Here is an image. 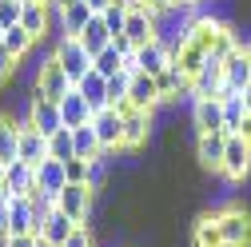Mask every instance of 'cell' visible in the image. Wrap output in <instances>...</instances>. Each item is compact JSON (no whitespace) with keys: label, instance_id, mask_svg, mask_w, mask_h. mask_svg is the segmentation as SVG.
<instances>
[{"label":"cell","instance_id":"44dd1931","mask_svg":"<svg viewBox=\"0 0 251 247\" xmlns=\"http://www.w3.org/2000/svg\"><path fill=\"white\" fill-rule=\"evenodd\" d=\"M92 116L96 112H92V104L80 96V88H72L68 96L60 100V120H64V128H80V124H88Z\"/></svg>","mask_w":251,"mask_h":247},{"label":"cell","instance_id":"2e32d148","mask_svg":"<svg viewBox=\"0 0 251 247\" xmlns=\"http://www.w3.org/2000/svg\"><path fill=\"white\" fill-rule=\"evenodd\" d=\"M224 151H227V132H200L196 136V160L211 172L224 168Z\"/></svg>","mask_w":251,"mask_h":247},{"label":"cell","instance_id":"83f0119b","mask_svg":"<svg viewBox=\"0 0 251 247\" xmlns=\"http://www.w3.org/2000/svg\"><path fill=\"white\" fill-rule=\"evenodd\" d=\"M72 227H76V223L68 220V215L60 211V207H52V211H48V220H44V227H40V235H44L48 243H56V247H60V243L72 235Z\"/></svg>","mask_w":251,"mask_h":247},{"label":"cell","instance_id":"8fae6325","mask_svg":"<svg viewBox=\"0 0 251 247\" xmlns=\"http://www.w3.org/2000/svg\"><path fill=\"white\" fill-rule=\"evenodd\" d=\"M251 84V64H247V52H243V44L224 60V88H219V100L224 96H231V92H243Z\"/></svg>","mask_w":251,"mask_h":247},{"label":"cell","instance_id":"277c9868","mask_svg":"<svg viewBox=\"0 0 251 247\" xmlns=\"http://www.w3.org/2000/svg\"><path fill=\"white\" fill-rule=\"evenodd\" d=\"M56 207L64 211L72 223H88V220H92V207H96V192H92L88 183H68V188L60 192Z\"/></svg>","mask_w":251,"mask_h":247},{"label":"cell","instance_id":"4316f807","mask_svg":"<svg viewBox=\"0 0 251 247\" xmlns=\"http://www.w3.org/2000/svg\"><path fill=\"white\" fill-rule=\"evenodd\" d=\"M48 4H44V0H24V12H20V24L28 28V32H32L36 40L48 32Z\"/></svg>","mask_w":251,"mask_h":247},{"label":"cell","instance_id":"1f68e13d","mask_svg":"<svg viewBox=\"0 0 251 247\" xmlns=\"http://www.w3.org/2000/svg\"><path fill=\"white\" fill-rule=\"evenodd\" d=\"M243 116H247L243 92H231V96H224V132H227V136H235V132H239Z\"/></svg>","mask_w":251,"mask_h":247},{"label":"cell","instance_id":"ffe728a7","mask_svg":"<svg viewBox=\"0 0 251 247\" xmlns=\"http://www.w3.org/2000/svg\"><path fill=\"white\" fill-rule=\"evenodd\" d=\"M52 156V148H48V136H40L36 128H32V124H20V160L24 164H44Z\"/></svg>","mask_w":251,"mask_h":247},{"label":"cell","instance_id":"d6986e66","mask_svg":"<svg viewBox=\"0 0 251 247\" xmlns=\"http://www.w3.org/2000/svg\"><path fill=\"white\" fill-rule=\"evenodd\" d=\"M155 84H160L164 104H168V100H179V96H192V76H187V72L176 64V60H172V64H168L160 76H155Z\"/></svg>","mask_w":251,"mask_h":247},{"label":"cell","instance_id":"e575fe53","mask_svg":"<svg viewBox=\"0 0 251 247\" xmlns=\"http://www.w3.org/2000/svg\"><path fill=\"white\" fill-rule=\"evenodd\" d=\"M128 8L132 4H124V0H116V4H108L100 16H104V24H108V32H112V40L116 36H124V24H128Z\"/></svg>","mask_w":251,"mask_h":247},{"label":"cell","instance_id":"f6af8a7d","mask_svg":"<svg viewBox=\"0 0 251 247\" xmlns=\"http://www.w3.org/2000/svg\"><path fill=\"white\" fill-rule=\"evenodd\" d=\"M243 104H247V116H251V84L243 88Z\"/></svg>","mask_w":251,"mask_h":247},{"label":"cell","instance_id":"d4e9b609","mask_svg":"<svg viewBox=\"0 0 251 247\" xmlns=\"http://www.w3.org/2000/svg\"><path fill=\"white\" fill-rule=\"evenodd\" d=\"M192 247H224V235H219V215H200L192 223Z\"/></svg>","mask_w":251,"mask_h":247},{"label":"cell","instance_id":"7a4b0ae2","mask_svg":"<svg viewBox=\"0 0 251 247\" xmlns=\"http://www.w3.org/2000/svg\"><path fill=\"white\" fill-rule=\"evenodd\" d=\"M72 88H76L72 76L60 68V60H56V56H48L44 64H40V76H36V92H32V96H44V100H56V104H60Z\"/></svg>","mask_w":251,"mask_h":247},{"label":"cell","instance_id":"9a60e30c","mask_svg":"<svg viewBox=\"0 0 251 247\" xmlns=\"http://www.w3.org/2000/svg\"><path fill=\"white\" fill-rule=\"evenodd\" d=\"M128 104H132V108H144V112H155V108L164 104L155 76H148V72H136V76H132V84H128Z\"/></svg>","mask_w":251,"mask_h":247},{"label":"cell","instance_id":"681fc988","mask_svg":"<svg viewBox=\"0 0 251 247\" xmlns=\"http://www.w3.org/2000/svg\"><path fill=\"white\" fill-rule=\"evenodd\" d=\"M44 4H48V0H44Z\"/></svg>","mask_w":251,"mask_h":247},{"label":"cell","instance_id":"3957f363","mask_svg":"<svg viewBox=\"0 0 251 247\" xmlns=\"http://www.w3.org/2000/svg\"><path fill=\"white\" fill-rule=\"evenodd\" d=\"M92 128H96V140H100V151H124V112L120 108H100L92 116Z\"/></svg>","mask_w":251,"mask_h":247},{"label":"cell","instance_id":"9c48e42d","mask_svg":"<svg viewBox=\"0 0 251 247\" xmlns=\"http://www.w3.org/2000/svg\"><path fill=\"white\" fill-rule=\"evenodd\" d=\"M8 235H40L32 196H12L8 199Z\"/></svg>","mask_w":251,"mask_h":247},{"label":"cell","instance_id":"60d3db41","mask_svg":"<svg viewBox=\"0 0 251 247\" xmlns=\"http://www.w3.org/2000/svg\"><path fill=\"white\" fill-rule=\"evenodd\" d=\"M32 243H36V235H8L0 247H32Z\"/></svg>","mask_w":251,"mask_h":247},{"label":"cell","instance_id":"484cf974","mask_svg":"<svg viewBox=\"0 0 251 247\" xmlns=\"http://www.w3.org/2000/svg\"><path fill=\"white\" fill-rule=\"evenodd\" d=\"M56 16H60V32H64V36H80V32H84V24H88L92 16H96V12H92V8L84 4V0H76V4L60 8Z\"/></svg>","mask_w":251,"mask_h":247},{"label":"cell","instance_id":"ee69618b","mask_svg":"<svg viewBox=\"0 0 251 247\" xmlns=\"http://www.w3.org/2000/svg\"><path fill=\"white\" fill-rule=\"evenodd\" d=\"M68 4H76V0H48V8H56V12H60V8H68Z\"/></svg>","mask_w":251,"mask_h":247},{"label":"cell","instance_id":"4dcf8cb0","mask_svg":"<svg viewBox=\"0 0 251 247\" xmlns=\"http://www.w3.org/2000/svg\"><path fill=\"white\" fill-rule=\"evenodd\" d=\"M72 148L80 160H96L100 156V140H96V128H92V120L80 124V128H72Z\"/></svg>","mask_w":251,"mask_h":247},{"label":"cell","instance_id":"7bdbcfd3","mask_svg":"<svg viewBox=\"0 0 251 247\" xmlns=\"http://www.w3.org/2000/svg\"><path fill=\"white\" fill-rule=\"evenodd\" d=\"M84 4H88V8H92V12H104V8H108V4H116V0H84Z\"/></svg>","mask_w":251,"mask_h":247},{"label":"cell","instance_id":"8992f818","mask_svg":"<svg viewBox=\"0 0 251 247\" xmlns=\"http://www.w3.org/2000/svg\"><path fill=\"white\" fill-rule=\"evenodd\" d=\"M124 36H128L136 48H140V44H148V40H155V36H160V16H155V12L144 4V0H140V4H132V8H128Z\"/></svg>","mask_w":251,"mask_h":247},{"label":"cell","instance_id":"4fadbf2b","mask_svg":"<svg viewBox=\"0 0 251 247\" xmlns=\"http://www.w3.org/2000/svg\"><path fill=\"white\" fill-rule=\"evenodd\" d=\"M172 60H176V56H172L168 40H160V36L136 48V68H140V72H148V76H160V72L172 64Z\"/></svg>","mask_w":251,"mask_h":247},{"label":"cell","instance_id":"d590c367","mask_svg":"<svg viewBox=\"0 0 251 247\" xmlns=\"http://www.w3.org/2000/svg\"><path fill=\"white\" fill-rule=\"evenodd\" d=\"M48 148H52V160H72V156H76V148H72V128H60V132L48 140Z\"/></svg>","mask_w":251,"mask_h":247},{"label":"cell","instance_id":"d6a6232c","mask_svg":"<svg viewBox=\"0 0 251 247\" xmlns=\"http://www.w3.org/2000/svg\"><path fill=\"white\" fill-rule=\"evenodd\" d=\"M92 68H96L100 76H116V72H124V52L116 48V44H108L104 52H96V56H92Z\"/></svg>","mask_w":251,"mask_h":247},{"label":"cell","instance_id":"6da1fadb","mask_svg":"<svg viewBox=\"0 0 251 247\" xmlns=\"http://www.w3.org/2000/svg\"><path fill=\"white\" fill-rule=\"evenodd\" d=\"M52 56L60 60V68H64V72L72 76V84H80V80L92 72V52H88V48H84L76 36H60Z\"/></svg>","mask_w":251,"mask_h":247},{"label":"cell","instance_id":"cb8c5ba5","mask_svg":"<svg viewBox=\"0 0 251 247\" xmlns=\"http://www.w3.org/2000/svg\"><path fill=\"white\" fill-rule=\"evenodd\" d=\"M76 40H80V44H84V48H88L92 56H96V52H104V48L112 44V32H108V24H104V16L96 12V16H92V20L84 24V32H80Z\"/></svg>","mask_w":251,"mask_h":247},{"label":"cell","instance_id":"ab89813d","mask_svg":"<svg viewBox=\"0 0 251 247\" xmlns=\"http://www.w3.org/2000/svg\"><path fill=\"white\" fill-rule=\"evenodd\" d=\"M16 64H20V60H16V56H8L4 48H0V84H8V80H12Z\"/></svg>","mask_w":251,"mask_h":247},{"label":"cell","instance_id":"f546056e","mask_svg":"<svg viewBox=\"0 0 251 247\" xmlns=\"http://www.w3.org/2000/svg\"><path fill=\"white\" fill-rule=\"evenodd\" d=\"M207 56H211L207 48H200L196 40H187V44H179V48H176V64H179L187 76H196V72L207 64Z\"/></svg>","mask_w":251,"mask_h":247},{"label":"cell","instance_id":"bcb514c9","mask_svg":"<svg viewBox=\"0 0 251 247\" xmlns=\"http://www.w3.org/2000/svg\"><path fill=\"white\" fill-rule=\"evenodd\" d=\"M32 247H56V243H48L44 235H36V243H32Z\"/></svg>","mask_w":251,"mask_h":247},{"label":"cell","instance_id":"c3c4849f","mask_svg":"<svg viewBox=\"0 0 251 247\" xmlns=\"http://www.w3.org/2000/svg\"><path fill=\"white\" fill-rule=\"evenodd\" d=\"M0 48H4V24H0Z\"/></svg>","mask_w":251,"mask_h":247},{"label":"cell","instance_id":"ba28073f","mask_svg":"<svg viewBox=\"0 0 251 247\" xmlns=\"http://www.w3.org/2000/svg\"><path fill=\"white\" fill-rule=\"evenodd\" d=\"M24 124H32V128L40 136H56L60 128H64V120H60V104L56 100H44V96H32V104H28V120Z\"/></svg>","mask_w":251,"mask_h":247},{"label":"cell","instance_id":"7dc6e473","mask_svg":"<svg viewBox=\"0 0 251 247\" xmlns=\"http://www.w3.org/2000/svg\"><path fill=\"white\" fill-rule=\"evenodd\" d=\"M243 52H247V64H251V40H247V44H243Z\"/></svg>","mask_w":251,"mask_h":247},{"label":"cell","instance_id":"7c38bea8","mask_svg":"<svg viewBox=\"0 0 251 247\" xmlns=\"http://www.w3.org/2000/svg\"><path fill=\"white\" fill-rule=\"evenodd\" d=\"M219 172L235 183H243L251 175V144H243L239 136H227V151H224V168Z\"/></svg>","mask_w":251,"mask_h":247},{"label":"cell","instance_id":"836d02e7","mask_svg":"<svg viewBox=\"0 0 251 247\" xmlns=\"http://www.w3.org/2000/svg\"><path fill=\"white\" fill-rule=\"evenodd\" d=\"M132 76H136V72L124 68V72H116V76L108 80V108H124V104H128V84H132Z\"/></svg>","mask_w":251,"mask_h":247},{"label":"cell","instance_id":"7402d4cb","mask_svg":"<svg viewBox=\"0 0 251 247\" xmlns=\"http://www.w3.org/2000/svg\"><path fill=\"white\" fill-rule=\"evenodd\" d=\"M20 160V124L12 116H0V168Z\"/></svg>","mask_w":251,"mask_h":247},{"label":"cell","instance_id":"5bb4252c","mask_svg":"<svg viewBox=\"0 0 251 247\" xmlns=\"http://www.w3.org/2000/svg\"><path fill=\"white\" fill-rule=\"evenodd\" d=\"M192 124L200 132H224V100L192 96Z\"/></svg>","mask_w":251,"mask_h":247},{"label":"cell","instance_id":"74e56055","mask_svg":"<svg viewBox=\"0 0 251 247\" xmlns=\"http://www.w3.org/2000/svg\"><path fill=\"white\" fill-rule=\"evenodd\" d=\"M64 172H68V183H88V160L72 156V160H64Z\"/></svg>","mask_w":251,"mask_h":247},{"label":"cell","instance_id":"52a82bcc","mask_svg":"<svg viewBox=\"0 0 251 247\" xmlns=\"http://www.w3.org/2000/svg\"><path fill=\"white\" fill-rule=\"evenodd\" d=\"M124 151H140L151 136V116L155 112H144V108H132V104H124Z\"/></svg>","mask_w":251,"mask_h":247},{"label":"cell","instance_id":"603a6c76","mask_svg":"<svg viewBox=\"0 0 251 247\" xmlns=\"http://www.w3.org/2000/svg\"><path fill=\"white\" fill-rule=\"evenodd\" d=\"M76 88H80V96H84V100L92 104V112L108 108V76H100L96 68H92V72H88V76H84V80H80Z\"/></svg>","mask_w":251,"mask_h":247},{"label":"cell","instance_id":"8d00e7d4","mask_svg":"<svg viewBox=\"0 0 251 247\" xmlns=\"http://www.w3.org/2000/svg\"><path fill=\"white\" fill-rule=\"evenodd\" d=\"M20 12H24V0H0V24L4 28L20 24Z\"/></svg>","mask_w":251,"mask_h":247},{"label":"cell","instance_id":"ac0fdd59","mask_svg":"<svg viewBox=\"0 0 251 247\" xmlns=\"http://www.w3.org/2000/svg\"><path fill=\"white\" fill-rule=\"evenodd\" d=\"M219 88H224V60L207 56V64L192 76V96H215L219 100Z\"/></svg>","mask_w":251,"mask_h":247},{"label":"cell","instance_id":"f1b7e54d","mask_svg":"<svg viewBox=\"0 0 251 247\" xmlns=\"http://www.w3.org/2000/svg\"><path fill=\"white\" fill-rule=\"evenodd\" d=\"M32 44H36V36L28 32L24 24H12V28H4V52H8V56L24 60L28 52H32Z\"/></svg>","mask_w":251,"mask_h":247},{"label":"cell","instance_id":"f35d334b","mask_svg":"<svg viewBox=\"0 0 251 247\" xmlns=\"http://www.w3.org/2000/svg\"><path fill=\"white\" fill-rule=\"evenodd\" d=\"M60 247H92V231H88V223H76V227H72V235L60 243Z\"/></svg>","mask_w":251,"mask_h":247},{"label":"cell","instance_id":"e0dca14e","mask_svg":"<svg viewBox=\"0 0 251 247\" xmlns=\"http://www.w3.org/2000/svg\"><path fill=\"white\" fill-rule=\"evenodd\" d=\"M8 196H36V168L32 164H24V160H16V164H8L4 168V183H0Z\"/></svg>","mask_w":251,"mask_h":247},{"label":"cell","instance_id":"b9f144b4","mask_svg":"<svg viewBox=\"0 0 251 247\" xmlns=\"http://www.w3.org/2000/svg\"><path fill=\"white\" fill-rule=\"evenodd\" d=\"M243 144H251V116H243V124H239V132H235Z\"/></svg>","mask_w":251,"mask_h":247},{"label":"cell","instance_id":"30bf717a","mask_svg":"<svg viewBox=\"0 0 251 247\" xmlns=\"http://www.w3.org/2000/svg\"><path fill=\"white\" fill-rule=\"evenodd\" d=\"M68 188V172H64V160H44V164H36V192L44 196V199H60V192Z\"/></svg>","mask_w":251,"mask_h":247},{"label":"cell","instance_id":"5b68a950","mask_svg":"<svg viewBox=\"0 0 251 247\" xmlns=\"http://www.w3.org/2000/svg\"><path fill=\"white\" fill-rule=\"evenodd\" d=\"M219 215V235H224V247H247L251 243V211L247 207H224Z\"/></svg>","mask_w":251,"mask_h":247}]
</instances>
